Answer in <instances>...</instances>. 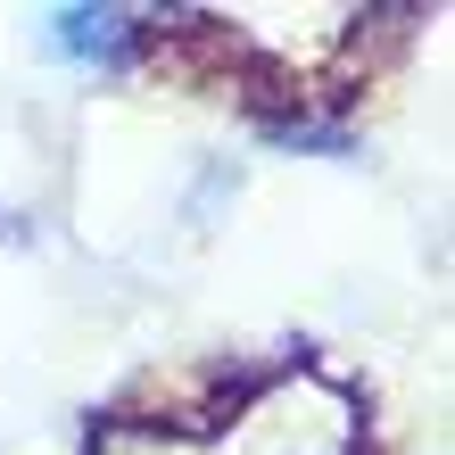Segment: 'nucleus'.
<instances>
[{"mask_svg": "<svg viewBox=\"0 0 455 455\" xmlns=\"http://www.w3.org/2000/svg\"><path fill=\"white\" fill-rule=\"evenodd\" d=\"M124 9H59V17H42V42L59 50V59H116L124 50Z\"/></svg>", "mask_w": 455, "mask_h": 455, "instance_id": "obj_1", "label": "nucleus"}]
</instances>
